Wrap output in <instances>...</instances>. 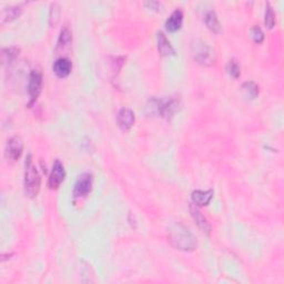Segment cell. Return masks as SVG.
<instances>
[{"label": "cell", "instance_id": "6da1fadb", "mask_svg": "<svg viewBox=\"0 0 284 284\" xmlns=\"http://www.w3.org/2000/svg\"><path fill=\"white\" fill-rule=\"evenodd\" d=\"M169 241L174 248L182 251H193L198 246L197 237L181 223H173L169 228Z\"/></svg>", "mask_w": 284, "mask_h": 284}, {"label": "cell", "instance_id": "7a4b0ae2", "mask_svg": "<svg viewBox=\"0 0 284 284\" xmlns=\"http://www.w3.org/2000/svg\"><path fill=\"white\" fill-rule=\"evenodd\" d=\"M148 115L169 119L179 109V100L173 98H152L147 103Z\"/></svg>", "mask_w": 284, "mask_h": 284}, {"label": "cell", "instance_id": "3957f363", "mask_svg": "<svg viewBox=\"0 0 284 284\" xmlns=\"http://www.w3.org/2000/svg\"><path fill=\"white\" fill-rule=\"evenodd\" d=\"M41 185L40 174L37 170L36 166L33 165L32 158L30 154L26 159V168H24V192H26L27 197L36 198L39 193Z\"/></svg>", "mask_w": 284, "mask_h": 284}, {"label": "cell", "instance_id": "277c9868", "mask_svg": "<svg viewBox=\"0 0 284 284\" xmlns=\"http://www.w3.org/2000/svg\"><path fill=\"white\" fill-rule=\"evenodd\" d=\"M194 60L202 66H212L215 62V53L210 46L203 41H195L192 45Z\"/></svg>", "mask_w": 284, "mask_h": 284}, {"label": "cell", "instance_id": "5b68a950", "mask_svg": "<svg viewBox=\"0 0 284 284\" xmlns=\"http://www.w3.org/2000/svg\"><path fill=\"white\" fill-rule=\"evenodd\" d=\"M94 186V178L91 173H83L78 178V180L74 183L72 195L73 201L76 200H81L86 198L88 194L93 190Z\"/></svg>", "mask_w": 284, "mask_h": 284}, {"label": "cell", "instance_id": "8992f818", "mask_svg": "<svg viewBox=\"0 0 284 284\" xmlns=\"http://www.w3.org/2000/svg\"><path fill=\"white\" fill-rule=\"evenodd\" d=\"M41 87H43V73L39 70H32L30 76H29L28 82V94L29 97H30L29 106H31L38 99L41 93Z\"/></svg>", "mask_w": 284, "mask_h": 284}, {"label": "cell", "instance_id": "52a82bcc", "mask_svg": "<svg viewBox=\"0 0 284 284\" xmlns=\"http://www.w3.org/2000/svg\"><path fill=\"white\" fill-rule=\"evenodd\" d=\"M23 151H24V142L22 140V138L15 136L8 140L5 150L7 159H9L11 161H17L20 157H22Z\"/></svg>", "mask_w": 284, "mask_h": 284}, {"label": "cell", "instance_id": "ba28073f", "mask_svg": "<svg viewBox=\"0 0 284 284\" xmlns=\"http://www.w3.org/2000/svg\"><path fill=\"white\" fill-rule=\"evenodd\" d=\"M66 178V171L65 166L59 160H56L55 164L52 166L51 173L49 175L48 186L51 190H56L60 187V185L64 182Z\"/></svg>", "mask_w": 284, "mask_h": 284}, {"label": "cell", "instance_id": "9c48e42d", "mask_svg": "<svg viewBox=\"0 0 284 284\" xmlns=\"http://www.w3.org/2000/svg\"><path fill=\"white\" fill-rule=\"evenodd\" d=\"M135 112L129 109V108H122L118 112V116H117V122H118V126L122 131L130 130L133 124H135Z\"/></svg>", "mask_w": 284, "mask_h": 284}, {"label": "cell", "instance_id": "30bf717a", "mask_svg": "<svg viewBox=\"0 0 284 284\" xmlns=\"http://www.w3.org/2000/svg\"><path fill=\"white\" fill-rule=\"evenodd\" d=\"M190 212H191V215L192 218L194 219L195 222H197L198 227L201 229V231L203 233H206V235H210L211 232V225L210 223L208 222V220L206 216H204L201 212L199 211V209L197 208V206H194V204H191L190 206Z\"/></svg>", "mask_w": 284, "mask_h": 284}, {"label": "cell", "instance_id": "8fae6325", "mask_svg": "<svg viewBox=\"0 0 284 284\" xmlns=\"http://www.w3.org/2000/svg\"><path fill=\"white\" fill-rule=\"evenodd\" d=\"M71 69H72V64L67 58H59L53 64V72L56 73L58 78H66L68 77Z\"/></svg>", "mask_w": 284, "mask_h": 284}, {"label": "cell", "instance_id": "7c38bea8", "mask_svg": "<svg viewBox=\"0 0 284 284\" xmlns=\"http://www.w3.org/2000/svg\"><path fill=\"white\" fill-rule=\"evenodd\" d=\"M213 194H214V192L213 190H206V191H202V190H195L192 192V201H193L194 206L197 207H206L208 206L209 203L213 198Z\"/></svg>", "mask_w": 284, "mask_h": 284}, {"label": "cell", "instance_id": "4fadbf2b", "mask_svg": "<svg viewBox=\"0 0 284 284\" xmlns=\"http://www.w3.org/2000/svg\"><path fill=\"white\" fill-rule=\"evenodd\" d=\"M158 50L160 52L161 56L164 57H169V56H174L175 55V50L172 47L170 41L166 38L164 32H158Z\"/></svg>", "mask_w": 284, "mask_h": 284}, {"label": "cell", "instance_id": "5bb4252c", "mask_svg": "<svg viewBox=\"0 0 284 284\" xmlns=\"http://www.w3.org/2000/svg\"><path fill=\"white\" fill-rule=\"evenodd\" d=\"M183 23V14L181 10H174L166 22V29L169 32H175L181 28Z\"/></svg>", "mask_w": 284, "mask_h": 284}, {"label": "cell", "instance_id": "9a60e30c", "mask_svg": "<svg viewBox=\"0 0 284 284\" xmlns=\"http://www.w3.org/2000/svg\"><path fill=\"white\" fill-rule=\"evenodd\" d=\"M22 8L18 6H11L3 8L1 14H0V24H5L7 23H10L12 20L18 18L22 15Z\"/></svg>", "mask_w": 284, "mask_h": 284}, {"label": "cell", "instance_id": "2e32d148", "mask_svg": "<svg viewBox=\"0 0 284 284\" xmlns=\"http://www.w3.org/2000/svg\"><path fill=\"white\" fill-rule=\"evenodd\" d=\"M204 22H206L207 27L210 29L212 32L214 33H221L222 32V27H221V24L218 19V16H216L214 10H210L206 14V18H204Z\"/></svg>", "mask_w": 284, "mask_h": 284}, {"label": "cell", "instance_id": "e0dca14e", "mask_svg": "<svg viewBox=\"0 0 284 284\" xmlns=\"http://www.w3.org/2000/svg\"><path fill=\"white\" fill-rule=\"evenodd\" d=\"M71 41H72V33H71L70 29L65 26L64 28L61 29L60 31V35H59V38H58L57 41V47L56 50H64L66 47H68V46L71 44Z\"/></svg>", "mask_w": 284, "mask_h": 284}, {"label": "cell", "instance_id": "ac0fdd59", "mask_svg": "<svg viewBox=\"0 0 284 284\" xmlns=\"http://www.w3.org/2000/svg\"><path fill=\"white\" fill-rule=\"evenodd\" d=\"M20 50L16 47L10 48H3L1 50V61L2 65H10L12 61L17 59V57L19 56Z\"/></svg>", "mask_w": 284, "mask_h": 284}, {"label": "cell", "instance_id": "d6986e66", "mask_svg": "<svg viewBox=\"0 0 284 284\" xmlns=\"http://www.w3.org/2000/svg\"><path fill=\"white\" fill-rule=\"evenodd\" d=\"M242 90H243V93L251 99H256L259 95V86L253 81L243 83V86H242Z\"/></svg>", "mask_w": 284, "mask_h": 284}, {"label": "cell", "instance_id": "ffe728a7", "mask_svg": "<svg viewBox=\"0 0 284 284\" xmlns=\"http://www.w3.org/2000/svg\"><path fill=\"white\" fill-rule=\"evenodd\" d=\"M60 7L57 5V3H52L51 7H50L49 11V24L51 27H55L56 24L59 23L60 19Z\"/></svg>", "mask_w": 284, "mask_h": 284}, {"label": "cell", "instance_id": "44dd1931", "mask_svg": "<svg viewBox=\"0 0 284 284\" xmlns=\"http://www.w3.org/2000/svg\"><path fill=\"white\" fill-rule=\"evenodd\" d=\"M264 24L269 29H272L275 24V14H274L273 8L270 5V2L266 3V7H265Z\"/></svg>", "mask_w": 284, "mask_h": 284}, {"label": "cell", "instance_id": "7402d4cb", "mask_svg": "<svg viewBox=\"0 0 284 284\" xmlns=\"http://www.w3.org/2000/svg\"><path fill=\"white\" fill-rule=\"evenodd\" d=\"M227 71H228V73L231 76L232 78H235V79H237L240 77V74H241V68H240V66L237 62L235 60V59H232V60H230L228 62V65H227Z\"/></svg>", "mask_w": 284, "mask_h": 284}, {"label": "cell", "instance_id": "603a6c76", "mask_svg": "<svg viewBox=\"0 0 284 284\" xmlns=\"http://www.w3.org/2000/svg\"><path fill=\"white\" fill-rule=\"evenodd\" d=\"M251 37L256 44H262L263 40H264V33L258 26H254L251 29Z\"/></svg>", "mask_w": 284, "mask_h": 284}, {"label": "cell", "instance_id": "cb8c5ba5", "mask_svg": "<svg viewBox=\"0 0 284 284\" xmlns=\"http://www.w3.org/2000/svg\"><path fill=\"white\" fill-rule=\"evenodd\" d=\"M144 6H147V7L150 8V9L157 10V11L160 10V9H159V8L161 7V5L158 1H148V2H144Z\"/></svg>", "mask_w": 284, "mask_h": 284}]
</instances>
